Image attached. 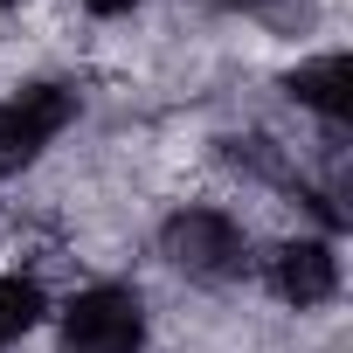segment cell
Wrapping results in <instances>:
<instances>
[{"label":"cell","mask_w":353,"mask_h":353,"mask_svg":"<svg viewBox=\"0 0 353 353\" xmlns=\"http://www.w3.org/2000/svg\"><path fill=\"white\" fill-rule=\"evenodd\" d=\"M159 256H166L173 270L201 277V284H229V277H243V263H250V236L236 229V215H222V208H208V201H188V208H173V215L159 222Z\"/></svg>","instance_id":"cell-1"},{"label":"cell","mask_w":353,"mask_h":353,"mask_svg":"<svg viewBox=\"0 0 353 353\" xmlns=\"http://www.w3.org/2000/svg\"><path fill=\"white\" fill-rule=\"evenodd\" d=\"M145 346V305L125 284H90L63 305V353H139Z\"/></svg>","instance_id":"cell-2"},{"label":"cell","mask_w":353,"mask_h":353,"mask_svg":"<svg viewBox=\"0 0 353 353\" xmlns=\"http://www.w3.org/2000/svg\"><path fill=\"white\" fill-rule=\"evenodd\" d=\"M35 319H42V284H35V277H14V270H0V346L21 339Z\"/></svg>","instance_id":"cell-6"},{"label":"cell","mask_w":353,"mask_h":353,"mask_svg":"<svg viewBox=\"0 0 353 353\" xmlns=\"http://www.w3.org/2000/svg\"><path fill=\"white\" fill-rule=\"evenodd\" d=\"M270 291H277L284 305H298V312L325 305V298L339 291V250H332L325 236H291V243H277V250H270Z\"/></svg>","instance_id":"cell-4"},{"label":"cell","mask_w":353,"mask_h":353,"mask_svg":"<svg viewBox=\"0 0 353 353\" xmlns=\"http://www.w3.org/2000/svg\"><path fill=\"white\" fill-rule=\"evenodd\" d=\"M70 118H77L70 83H21L14 97H0V173H21Z\"/></svg>","instance_id":"cell-3"},{"label":"cell","mask_w":353,"mask_h":353,"mask_svg":"<svg viewBox=\"0 0 353 353\" xmlns=\"http://www.w3.org/2000/svg\"><path fill=\"white\" fill-rule=\"evenodd\" d=\"M139 0H83V14H97V21H118V14H132Z\"/></svg>","instance_id":"cell-7"},{"label":"cell","mask_w":353,"mask_h":353,"mask_svg":"<svg viewBox=\"0 0 353 353\" xmlns=\"http://www.w3.org/2000/svg\"><path fill=\"white\" fill-rule=\"evenodd\" d=\"M284 90L305 104V111H319V118H346L353 111V63L346 56H319V63H298L291 77H284Z\"/></svg>","instance_id":"cell-5"},{"label":"cell","mask_w":353,"mask_h":353,"mask_svg":"<svg viewBox=\"0 0 353 353\" xmlns=\"http://www.w3.org/2000/svg\"><path fill=\"white\" fill-rule=\"evenodd\" d=\"M215 8H263V0H215Z\"/></svg>","instance_id":"cell-8"}]
</instances>
